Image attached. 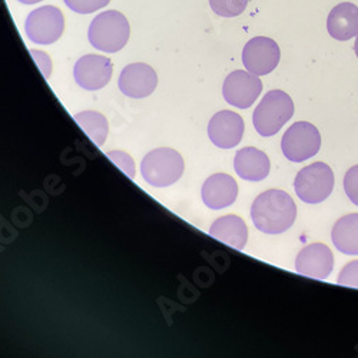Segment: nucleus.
<instances>
[{
    "instance_id": "ddd939ff",
    "label": "nucleus",
    "mask_w": 358,
    "mask_h": 358,
    "mask_svg": "<svg viewBox=\"0 0 358 358\" xmlns=\"http://www.w3.org/2000/svg\"><path fill=\"white\" fill-rule=\"evenodd\" d=\"M295 268L301 275L315 280H325L330 277L334 268L333 251L324 244L307 245L298 254Z\"/></svg>"
},
{
    "instance_id": "2eb2a0df",
    "label": "nucleus",
    "mask_w": 358,
    "mask_h": 358,
    "mask_svg": "<svg viewBox=\"0 0 358 358\" xmlns=\"http://www.w3.org/2000/svg\"><path fill=\"white\" fill-rule=\"evenodd\" d=\"M234 168L238 176L245 181H262L270 173V158L257 148L248 146L238 151L234 159Z\"/></svg>"
},
{
    "instance_id": "b1692460",
    "label": "nucleus",
    "mask_w": 358,
    "mask_h": 358,
    "mask_svg": "<svg viewBox=\"0 0 358 358\" xmlns=\"http://www.w3.org/2000/svg\"><path fill=\"white\" fill-rule=\"evenodd\" d=\"M337 282L344 287L358 288V259L348 262L338 275Z\"/></svg>"
},
{
    "instance_id": "1a4fd4ad",
    "label": "nucleus",
    "mask_w": 358,
    "mask_h": 358,
    "mask_svg": "<svg viewBox=\"0 0 358 358\" xmlns=\"http://www.w3.org/2000/svg\"><path fill=\"white\" fill-rule=\"evenodd\" d=\"M261 92V79L245 71H235L229 73L222 86V95L225 101L229 105L240 109H247L252 106Z\"/></svg>"
},
{
    "instance_id": "a211bd4d",
    "label": "nucleus",
    "mask_w": 358,
    "mask_h": 358,
    "mask_svg": "<svg viewBox=\"0 0 358 358\" xmlns=\"http://www.w3.org/2000/svg\"><path fill=\"white\" fill-rule=\"evenodd\" d=\"M336 248L347 255H358V214L340 218L331 232Z\"/></svg>"
},
{
    "instance_id": "5701e85b",
    "label": "nucleus",
    "mask_w": 358,
    "mask_h": 358,
    "mask_svg": "<svg viewBox=\"0 0 358 358\" xmlns=\"http://www.w3.org/2000/svg\"><path fill=\"white\" fill-rule=\"evenodd\" d=\"M344 189L351 202L358 206V165L347 171L344 176Z\"/></svg>"
},
{
    "instance_id": "9b49d317",
    "label": "nucleus",
    "mask_w": 358,
    "mask_h": 358,
    "mask_svg": "<svg viewBox=\"0 0 358 358\" xmlns=\"http://www.w3.org/2000/svg\"><path fill=\"white\" fill-rule=\"evenodd\" d=\"M245 125L244 119L232 112L221 110L213 116L208 125V136L211 142L221 149H231L241 142Z\"/></svg>"
},
{
    "instance_id": "bb28decb",
    "label": "nucleus",
    "mask_w": 358,
    "mask_h": 358,
    "mask_svg": "<svg viewBox=\"0 0 358 358\" xmlns=\"http://www.w3.org/2000/svg\"><path fill=\"white\" fill-rule=\"evenodd\" d=\"M354 49H355V55L358 57V35H357V39H355V45H354Z\"/></svg>"
},
{
    "instance_id": "f3484780",
    "label": "nucleus",
    "mask_w": 358,
    "mask_h": 358,
    "mask_svg": "<svg viewBox=\"0 0 358 358\" xmlns=\"http://www.w3.org/2000/svg\"><path fill=\"white\" fill-rule=\"evenodd\" d=\"M210 235L228 247L244 250L248 241V228L243 218L236 215H225L213 224Z\"/></svg>"
},
{
    "instance_id": "7ed1b4c3",
    "label": "nucleus",
    "mask_w": 358,
    "mask_h": 358,
    "mask_svg": "<svg viewBox=\"0 0 358 358\" xmlns=\"http://www.w3.org/2000/svg\"><path fill=\"white\" fill-rule=\"evenodd\" d=\"M184 168L181 154L171 148H158L146 154L141 164V173L149 185L165 188L182 176Z\"/></svg>"
},
{
    "instance_id": "dca6fc26",
    "label": "nucleus",
    "mask_w": 358,
    "mask_h": 358,
    "mask_svg": "<svg viewBox=\"0 0 358 358\" xmlns=\"http://www.w3.org/2000/svg\"><path fill=\"white\" fill-rule=\"evenodd\" d=\"M327 31L341 42L355 38L358 35V6L350 2L337 5L328 15Z\"/></svg>"
},
{
    "instance_id": "a878e982",
    "label": "nucleus",
    "mask_w": 358,
    "mask_h": 358,
    "mask_svg": "<svg viewBox=\"0 0 358 358\" xmlns=\"http://www.w3.org/2000/svg\"><path fill=\"white\" fill-rule=\"evenodd\" d=\"M17 2H20L23 5H36V3L42 2V0H17Z\"/></svg>"
},
{
    "instance_id": "4468645a",
    "label": "nucleus",
    "mask_w": 358,
    "mask_h": 358,
    "mask_svg": "<svg viewBox=\"0 0 358 358\" xmlns=\"http://www.w3.org/2000/svg\"><path fill=\"white\" fill-rule=\"evenodd\" d=\"M238 196L236 181L227 173H215L202 187V201L211 210H222L235 202Z\"/></svg>"
},
{
    "instance_id": "f03ea898",
    "label": "nucleus",
    "mask_w": 358,
    "mask_h": 358,
    "mask_svg": "<svg viewBox=\"0 0 358 358\" xmlns=\"http://www.w3.org/2000/svg\"><path fill=\"white\" fill-rule=\"evenodd\" d=\"M129 22L117 10H106L98 15L89 26L87 38L91 45L102 52L115 53L129 41Z\"/></svg>"
},
{
    "instance_id": "6ab92c4d",
    "label": "nucleus",
    "mask_w": 358,
    "mask_h": 358,
    "mask_svg": "<svg viewBox=\"0 0 358 358\" xmlns=\"http://www.w3.org/2000/svg\"><path fill=\"white\" fill-rule=\"evenodd\" d=\"M76 124L83 129V132L91 138L92 142H95L98 146H102L108 136V121L106 117L95 110H83L76 113L75 116Z\"/></svg>"
},
{
    "instance_id": "423d86ee",
    "label": "nucleus",
    "mask_w": 358,
    "mask_h": 358,
    "mask_svg": "<svg viewBox=\"0 0 358 358\" xmlns=\"http://www.w3.org/2000/svg\"><path fill=\"white\" fill-rule=\"evenodd\" d=\"M321 148L320 131L310 122H295L281 139L282 154L291 162H304L318 154Z\"/></svg>"
},
{
    "instance_id": "9d476101",
    "label": "nucleus",
    "mask_w": 358,
    "mask_h": 358,
    "mask_svg": "<svg viewBox=\"0 0 358 358\" xmlns=\"http://www.w3.org/2000/svg\"><path fill=\"white\" fill-rule=\"evenodd\" d=\"M112 62L101 55H85L76 62L73 76L76 83L86 91L105 87L112 78Z\"/></svg>"
},
{
    "instance_id": "412c9836",
    "label": "nucleus",
    "mask_w": 358,
    "mask_h": 358,
    "mask_svg": "<svg viewBox=\"0 0 358 358\" xmlns=\"http://www.w3.org/2000/svg\"><path fill=\"white\" fill-rule=\"evenodd\" d=\"M65 5L76 13L89 15L109 5L110 0H64Z\"/></svg>"
},
{
    "instance_id": "393cba45",
    "label": "nucleus",
    "mask_w": 358,
    "mask_h": 358,
    "mask_svg": "<svg viewBox=\"0 0 358 358\" xmlns=\"http://www.w3.org/2000/svg\"><path fill=\"white\" fill-rule=\"evenodd\" d=\"M31 55L34 56V59L36 61L38 66L41 68L42 73L45 78H49L50 76V72H52V62H50V57L45 53V52H41V50H35L32 49L31 50Z\"/></svg>"
},
{
    "instance_id": "6e6552de",
    "label": "nucleus",
    "mask_w": 358,
    "mask_h": 358,
    "mask_svg": "<svg viewBox=\"0 0 358 358\" xmlns=\"http://www.w3.org/2000/svg\"><path fill=\"white\" fill-rule=\"evenodd\" d=\"M280 59L281 50L278 43L265 36L251 39L243 50V64L245 69L255 76L271 73L278 66Z\"/></svg>"
},
{
    "instance_id": "f8f14e48",
    "label": "nucleus",
    "mask_w": 358,
    "mask_h": 358,
    "mask_svg": "<svg viewBox=\"0 0 358 358\" xmlns=\"http://www.w3.org/2000/svg\"><path fill=\"white\" fill-rule=\"evenodd\" d=\"M117 85L124 95L141 99L155 91L158 76L157 72L146 64H131L124 68Z\"/></svg>"
},
{
    "instance_id": "0eeeda50",
    "label": "nucleus",
    "mask_w": 358,
    "mask_h": 358,
    "mask_svg": "<svg viewBox=\"0 0 358 358\" xmlns=\"http://www.w3.org/2000/svg\"><path fill=\"white\" fill-rule=\"evenodd\" d=\"M65 29V17L55 6H42L29 13L24 23L27 39L38 45H50L61 39Z\"/></svg>"
},
{
    "instance_id": "20e7f679",
    "label": "nucleus",
    "mask_w": 358,
    "mask_h": 358,
    "mask_svg": "<svg viewBox=\"0 0 358 358\" xmlns=\"http://www.w3.org/2000/svg\"><path fill=\"white\" fill-rule=\"evenodd\" d=\"M294 115V102L282 91H270L255 108L252 122L261 136H273Z\"/></svg>"
},
{
    "instance_id": "39448f33",
    "label": "nucleus",
    "mask_w": 358,
    "mask_h": 358,
    "mask_svg": "<svg viewBox=\"0 0 358 358\" xmlns=\"http://www.w3.org/2000/svg\"><path fill=\"white\" fill-rule=\"evenodd\" d=\"M294 188L298 198L306 203H320L334 189L333 169L324 162H314L296 173Z\"/></svg>"
},
{
    "instance_id": "aec40b11",
    "label": "nucleus",
    "mask_w": 358,
    "mask_h": 358,
    "mask_svg": "<svg viewBox=\"0 0 358 358\" xmlns=\"http://www.w3.org/2000/svg\"><path fill=\"white\" fill-rule=\"evenodd\" d=\"M211 9L222 17L240 16L248 6V0H210Z\"/></svg>"
},
{
    "instance_id": "f257e3e1",
    "label": "nucleus",
    "mask_w": 358,
    "mask_h": 358,
    "mask_svg": "<svg viewBox=\"0 0 358 358\" xmlns=\"http://www.w3.org/2000/svg\"><path fill=\"white\" fill-rule=\"evenodd\" d=\"M251 218L261 232L278 235L288 231L295 222L296 205L285 191H265L252 202Z\"/></svg>"
},
{
    "instance_id": "4be33fe9",
    "label": "nucleus",
    "mask_w": 358,
    "mask_h": 358,
    "mask_svg": "<svg viewBox=\"0 0 358 358\" xmlns=\"http://www.w3.org/2000/svg\"><path fill=\"white\" fill-rule=\"evenodd\" d=\"M108 158L127 176H129V178L135 176V162L128 154H125L122 151H110L108 154Z\"/></svg>"
}]
</instances>
